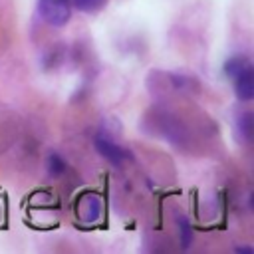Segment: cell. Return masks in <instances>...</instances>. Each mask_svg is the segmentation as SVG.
Instances as JSON below:
<instances>
[{
    "label": "cell",
    "instance_id": "6da1fadb",
    "mask_svg": "<svg viewBox=\"0 0 254 254\" xmlns=\"http://www.w3.org/2000/svg\"><path fill=\"white\" fill-rule=\"evenodd\" d=\"M38 12L50 26H64L71 16V0H38Z\"/></svg>",
    "mask_w": 254,
    "mask_h": 254
},
{
    "label": "cell",
    "instance_id": "7a4b0ae2",
    "mask_svg": "<svg viewBox=\"0 0 254 254\" xmlns=\"http://www.w3.org/2000/svg\"><path fill=\"white\" fill-rule=\"evenodd\" d=\"M93 145H95L97 153H99L103 159H107L109 163H113V165H117V167H119V165L129 157V153H127L125 149H121L115 141H111V139H109L107 135H103V133L95 135Z\"/></svg>",
    "mask_w": 254,
    "mask_h": 254
},
{
    "label": "cell",
    "instance_id": "3957f363",
    "mask_svg": "<svg viewBox=\"0 0 254 254\" xmlns=\"http://www.w3.org/2000/svg\"><path fill=\"white\" fill-rule=\"evenodd\" d=\"M234 91H236V97L240 101H250L254 97V71H252V65H246L240 73H236L234 77Z\"/></svg>",
    "mask_w": 254,
    "mask_h": 254
},
{
    "label": "cell",
    "instance_id": "277c9868",
    "mask_svg": "<svg viewBox=\"0 0 254 254\" xmlns=\"http://www.w3.org/2000/svg\"><path fill=\"white\" fill-rule=\"evenodd\" d=\"M79 216L87 224L99 220V216H101V200H99L97 194L87 192V194L81 196V200H79Z\"/></svg>",
    "mask_w": 254,
    "mask_h": 254
},
{
    "label": "cell",
    "instance_id": "5b68a950",
    "mask_svg": "<svg viewBox=\"0 0 254 254\" xmlns=\"http://www.w3.org/2000/svg\"><path fill=\"white\" fill-rule=\"evenodd\" d=\"M46 167H48V173L52 177H62L65 173V161L62 155L58 153H50L48 155V161H46Z\"/></svg>",
    "mask_w": 254,
    "mask_h": 254
},
{
    "label": "cell",
    "instance_id": "8992f818",
    "mask_svg": "<svg viewBox=\"0 0 254 254\" xmlns=\"http://www.w3.org/2000/svg\"><path fill=\"white\" fill-rule=\"evenodd\" d=\"M246 65H250V62H248L246 56H234V58H230V60L224 64V73L230 75V77H234V75L240 73Z\"/></svg>",
    "mask_w": 254,
    "mask_h": 254
},
{
    "label": "cell",
    "instance_id": "52a82bcc",
    "mask_svg": "<svg viewBox=\"0 0 254 254\" xmlns=\"http://www.w3.org/2000/svg\"><path fill=\"white\" fill-rule=\"evenodd\" d=\"M179 228H181V242H183V248H189L190 242H192V228H190V222H189L185 216H179Z\"/></svg>",
    "mask_w": 254,
    "mask_h": 254
},
{
    "label": "cell",
    "instance_id": "ba28073f",
    "mask_svg": "<svg viewBox=\"0 0 254 254\" xmlns=\"http://www.w3.org/2000/svg\"><path fill=\"white\" fill-rule=\"evenodd\" d=\"M105 4V0H73V6L79 12H95Z\"/></svg>",
    "mask_w": 254,
    "mask_h": 254
},
{
    "label": "cell",
    "instance_id": "9c48e42d",
    "mask_svg": "<svg viewBox=\"0 0 254 254\" xmlns=\"http://www.w3.org/2000/svg\"><path fill=\"white\" fill-rule=\"evenodd\" d=\"M238 131L242 133V137L248 141L250 135H252V115L250 113H244L240 119H238Z\"/></svg>",
    "mask_w": 254,
    "mask_h": 254
},
{
    "label": "cell",
    "instance_id": "30bf717a",
    "mask_svg": "<svg viewBox=\"0 0 254 254\" xmlns=\"http://www.w3.org/2000/svg\"><path fill=\"white\" fill-rule=\"evenodd\" d=\"M236 252H252V246H240L236 248Z\"/></svg>",
    "mask_w": 254,
    "mask_h": 254
}]
</instances>
